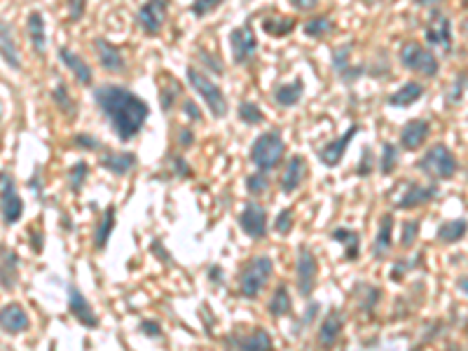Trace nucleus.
Instances as JSON below:
<instances>
[{
    "instance_id": "nucleus-1",
    "label": "nucleus",
    "mask_w": 468,
    "mask_h": 351,
    "mask_svg": "<svg viewBox=\"0 0 468 351\" xmlns=\"http://www.w3.org/2000/svg\"><path fill=\"white\" fill-rule=\"evenodd\" d=\"M96 108L106 115L110 129L122 143H129L143 132L145 120L150 117V106L143 96L120 84H101L94 87Z\"/></svg>"
},
{
    "instance_id": "nucleus-2",
    "label": "nucleus",
    "mask_w": 468,
    "mask_h": 351,
    "mask_svg": "<svg viewBox=\"0 0 468 351\" xmlns=\"http://www.w3.org/2000/svg\"><path fill=\"white\" fill-rule=\"evenodd\" d=\"M415 166L422 171V174L433 178V181H452L459 171L457 157H454V152L449 150L445 143L431 145Z\"/></svg>"
},
{
    "instance_id": "nucleus-3",
    "label": "nucleus",
    "mask_w": 468,
    "mask_h": 351,
    "mask_svg": "<svg viewBox=\"0 0 468 351\" xmlns=\"http://www.w3.org/2000/svg\"><path fill=\"white\" fill-rule=\"evenodd\" d=\"M283 155H286V143H283L281 134L276 129L260 134L255 143L251 145V162L255 164L258 171H264V174L276 169L283 162Z\"/></svg>"
},
{
    "instance_id": "nucleus-4",
    "label": "nucleus",
    "mask_w": 468,
    "mask_h": 351,
    "mask_svg": "<svg viewBox=\"0 0 468 351\" xmlns=\"http://www.w3.org/2000/svg\"><path fill=\"white\" fill-rule=\"evenodd\" d=\"M186 75H188L190 87H192L197 91V96L204 101V106L211 110V115L213 117H225L230 108H227V98L223 94V89H220L204 71L195 69V66H188Z\"/></svg>"
},
{
    "instance_id": "nucleus-5",
    "label": "nucleus",
    "mask_w": 468,
    "mask_h": 351,
    "mask_svg": "<svg viewBox=\"0 0 468 351\" xmlns=\"http://www.w3.org/2000/svg\"><path fill=\"white\" fill-rule=\"evenodd\" d=\"M274 262L267 255H258L253 260L246 262V267L239 274V291L244 298H258L262 293V288L267 286V281L272 279Z\"/></svg>"
},
{
    "instance_id": "nucleus-6",
    "label": "nucleus",
    "mask_w": 468,
    "mask_h": 351,
    "mask_svg": "<svg viewBox=\"0 0 468 351\" xmlns=\"http://www.w3.org/2000/svg\"><path fill=\"white\" fill-rule=\"evenodd\" d=\"M398 57H400L403 69H408L412 73H420L424 78L438 75V69H440L438 57H435L429 47L420 45V42H405V45L400 47Z\"/></svg>"
},
{
    "instance_id": "nucleus-7",
    "label": "nucleus",
    "mask_w": 468,
    "mask_h": 351,
    "mask_svg": "<svg viewBox=\"0 0 468 351\" xmlns=\"http://www.w3.org/2000/svg\"><path fill=\"white\" fill-rule=\"evenodd\" d=\"M424 38H426L429 45L440 47L442 52L449 54L452 52V21L445 12H440V8L429 12V21L426 28H424Z\"/></svg>"
},
{
    "instance_id": "nucleus-8",
    "label": "nucleus",
    "mask_w": 468,
    "mask_h": 351,
    "mask_svg": "<svg viewBox=\"0 0 468 351\" xmlns=\"http://www.w3.org/2000/svg\"><path fill=\"white\" fill-rule=\"evenodd\" d=\"M166 17H169V0H145L136 15V24L145 35H157L164 28Z\"/></svg>"
},
{
    "instance_id": "nucleus-9",
    "label": "nucleus",
    "mask_w": 468,
    "mask_h": 351,
    "mask_svg": "<svg viewBox=\"0 0 468 351\" xmlns=\"http://www.w3.org/2000/svg\"><path fill=\"white\" fill-rule=\"evenodd\" d=\"M230 52L237 66H246L258 54V38L249 24L234 28L230 33Z\"/></svg>"
},
{
    "instance_id": "nucleus-10",
    "label": "nucleus",
    "mask_w": 468,
    "mask_h": 351,
    "mask_svg": "<svg viewBox=\"0 0 468 351\" xmlns=\"http://www.w3.org/2000/svg\"><path fill=\"white\" fill-rule=\"evenodd\" d=\"M0 211H3V220L8 225L19 223L24 213V201L17 195L15 181L10 174H0Z\"/></svg>"
},
{
    "instance_id": "nucleus-11",
    "label": "nucleus",
    "mask_w": 468,
    "mask_h": 351,
    "mask_svg": "<svg viewBox=\"0 0 468 351\" xmlns=\"http://www.w3.org/2000/svg\"><path fill=\"white\" fill-rule=\"evenodd\" d=\"M316 279H318V262L316 255L312 253V249L307 246H300L298 251V288L303 298H309L312 291L316 288Z\"/></svg>"
},
{
    "instance_id": "nucleus-12",
    "label": "nucleus",
    "mask_w": 468,
    "mask_h": 351,
    "mask_svg": "<svg viewBox=\"0 0 468 351\" xmlns=\"http://www.w3.org/2000/svg\"><path fill=\"white\" fill-rule=\"evenodd\" d=\"M359 132H361L359 125H351L340 138L328 141V143H325L321 150H318V162H321L323 166H328V169H335V166H340L344 152H347V147L351 145V141H354V136Z\"/></svg>"
},
{
    "instance_id": "nucleus-13",
    "label": "nucleus",
    "mask_w": 468,
    "mask_h": 351,
    "mask_svg": "<svg viewBox=\"0 0 468 351\" xmlns=\"http://www.w3.org/2000/svg\"><path fill=\"white\" fill-rule=\"evenodd\" d=\"M239 225H242V230L249 234V237L264 239L267 237V211H264L260 204L251 201V204H246L242 215H239Z\"/></svg>"
},
{
    "instance_id": "nucleus-14",
    "label": "nucleus",
    "mask_w": 468,
    "mask_h": 351,
    "mask_svg": "<svg viewBox=\"0 0 468 351\" xmlns=\"http://www.w3.org/2000/svg\"><path fill=\"white\" fill-rule=\"evenodd\" d=\"M431 134V122L424 120V117H415V120L405 122L403 129H400V145H403V150H420V147L426 143Z\"/></svg>"
},
{
    "instance_id": "nucleus-15",
    "label": "nucleus",
    "mask_w": 468,
    "mask_h": 351,
    "mask_svg": "<svg viewBox=\"0 0 468 351\" xmlns=\"http://www.w3.org/2000/svg\"><path fill=\"white\" fill-rule=\"evenodd\" d=\"M94 52H96L98 64H101V69L106 73L117 75V73L127 71V64H125L122 52L113 45V42H108L106 38H94Z\"/></svg>"
},
{
    "instance_id": "nucleus-16",
    "label": "nucleus",
    "mask_w": 468,
    "mask_h": 351,
    "mask_svg": "<svg viewBox=\"0 0 468 351\" xmlns=\"http://www.w3.org/2000/svg\"><path fill=\"white\" fill-rule=\"evenodd\" d=\"M59 59H61V64L73 73V78H75L82 87H91V84H94V71H91V66L80 57V54H75L69 47H61Z\"/></svg>"
},
{
    "instance_id": "nucleus-17",
    "label": "nucleus",
    "mask_w": 468,
    "mask_h": 351,
    "mask_svg": "<svg viewBox=\"0 0 468 351\" xmlns=\"http://www.w3.org/2000/svg\"><path fill=\"white\" fill-rule=\"evenodd\" d=\"M307 174H309L307 159L303 155H293L291 162H288L286 169H283V176H281V190H283V195L295 192V190H298L305 183Z\"/></svg>"
},
{
    "instance_id": "nucleus-18",
    "label": "nucleus",
    "mask_w": 468,
    "mask_h": 351,
    "mask_svg": "<svg viewBox=\"0 0 468 351\" xmlns=\"http://www.w3.org/2000/svg\"><path fill=\"white\" fill-rule=\"evenodd\" d=\"M69 309L82 325H87V328H98V316L94 314V309H91L89 300L84 298L75 286H69Z\"/></svg>"
},
{
    "instance_id": "nucleus-19",
    "label": "nucleus",
    "mask_w": 468,
    "mask_h": 351,
    "mask_svg": "<svg viewBox=\"0 0 468 351\" xmlns=\"http://www.w3.org/2000/svg\"><path fill=\"white\" fill-rule=\"evenodd\" d=\"M28 314L24 312L21 305L12 303V305H5L3 309H0V330L3 332H10V335H19V332L28 330Z\"/></svg>"
},
{
    "instance_id": "nucleus-20",
    "label": "nucleus",
    "mask_w": 468,
    "mask_h": 351,
    "mask_svg": "<svg viewBox=\"0 0 468 351\" xmlns=\"http://www.w3.org/2000/svg\"><path fill=\"white\" fill-rule=\"evenodd\" d=\"M98 164H101L106 171H110V174L125 176L136 166V155H134V152H115V150H106V147H103L101 157H98Z\"/></svg>"
},
{
    "instance_id": "nucleus-21",
    "label": "nucleus",
    "mask_w": 468,
    "mask_h": 351,
    "mask_svg": "<svg viewBox=\"0 0 468 351\" xmlns=\"http://www.w3.org/2000/svg\"><path fill=\"white\" fill-rule=\"evenodd\" d=\"M424 94H426V87H424L422 82L410 80V82H405L398 91H393L386 103H389L391 108H410V106H415Z\"/></svg>"
},
{
    "instance_id": "nucleus-22",
    "label": "nucleus",
    "mask_w": 468,
    "mask_h": 351,
    "mask_svg": "<svg viewBox=\"0 0 468 351\" xmlns=\"http://www.w3.org/2000/svg\"><path fill=\"white\" fill-rule=\"evenodd\" d=\"M435 195H438V188L435 186H420V183H412L408 188V192L396 201V206L398 208H417L422 204H429Z\"/></svg>"
},
{
    "instance_id": "nucleus-23",
    "label": "nucleus",
    "mask_w": 468,
    "mask_h": 351,
    "mask_svg": "<svg viewBox=\"0 0 468 351\" xmlns=\"http://www.w3.org/2000/svg\"><path fill=\"white\" fill-rule=\"evenodd\" d=\"M19 258H17L15 251L0 249V286L5 291H12L17 286V279H19Z\"/></svg>"
},
{
    "instance_id": "nucleus-24",
    "label": "nucleus",
    "mask_w": 468,
    "mask_h": 351,
    "mask_svg": "<svg viewBox=\"0 0 468 351\" xmlns=\"http://www.w3.org/2000/svg\"><path fill=\"white\" fill-rule=\"evenodd\" d=\"M26 33L28 40L33 45V52L42 57L47 49V30H45V19H42L40 12H30L28 19H26Z\"/></svg>"
},
{
    "instance_id": "nucleus-25",
    "label": "nucleus",
    "mask_w": 468,
    "mask_h": 351,
    "mask_svg": "<svg viewBox=\"0 0 468 351\" xmlns=\"http://www.w3.org/2000/svg\"><path fill=\"white\" fill-rule=\"evenodd\" d=\"M342 325H344V316L337 309H332L328 316H325L323 325L318 328V347L330 349L332 344L337 342V337H340Z\"/></svg>"
},
{
    "instance_id": "nucleus-26",
    "label": "nucleus",
    "mask_w": 468,
    "mask_h": 351,
    "mask_svg": "<svg viewBox=\"0 0 468 351\" xmlns=\"http://www.w3.org/2000/svg\"><path fill=\"white\" fill-rule=\"evenodd\" d=\"M0 57L8 61V66H12L15 71H21V57L15 38H12V26L5 21H0Z\"/></svg>"
},
{
    "instance_id": "nucleus-27",
    "label": "nucleus",
    "mask_w": 468,
    "mask_h": 351,
    "mask_svg": "<svg viewBox=\"0 0 468 351\" xmlns=\"http://www.w3.org/2000/svg\"><path fill=\"white\" fill-rule=\"evenodd\" d=\"M303 94H305L303 78H295L293 82L279 84V87L274 89V101L279 103L281 108H293V106H298V103L303 101Z\"/></svg>"
},
{
    "instance_id": "nucleus-28",
    "label": "nucleus",
    "mask_w": 468,
    "mask_h": 351,
    "mask_svg": "<svg viewBox=\"0 0 468 351\" xmlns=\"http://www.w3.org/2000/svg\"><path fill=\"white\" fill-rule=\"evenodd\" d=\"M234 347L237 351H274V342L267 330L258 328L253 335L234 337Z\"/></svg>"
},
{
    "instance_id": "nucleus-29",
    "label": "nucleus",
    "mask_w": 468,
    "mask_h": 351,
    "mask_svg": "<svg viewBox=\"0 0 468 351\" xmlns=\"http://www.w3.org/2000/svg\"><path fill=\"white\" fill-rule=\"evenodd\" d=\"M332 239L344 246V260H349V262L359 260V253H361V237H359V232L349 230V227H340V230L332 232Z\"/></svg>"
},
{
    "instance_id": "nucleus-30",
    "label": "nucleus",
    "mask_w": 468,
    "mask_h": 351,
    "mask_svg": "<svg viewBox=\"0 0 468 351\" xmlns=\"http://www.w3.org/2000/svg\"><path fill=\"white\" fill-rule=\"evenodd\" d=\"M295 26H298V21H295L293 17L272 15V17H264L262 19V30L267 35H272V38H286V35L293 33Z\"/></svg>"
},
{
    "instance_id": "nucleus-31",
    "label": "nucleus",
    "mask_w": 468,
    "mask_h": 351,
    "mask_svg": "<svg viewBox=\"0 0 468 351\" xmlns=\"http://www.w3.org/2000/svg\"><path fill=\"white\" fill-rule=\"evenodd\" d=\"M391 232H393V215L386 213L379 223L377 239H375V246H372V253L375 258H379V260L391 251Z\"/></svg>"
},
{
    "instance_id": "nucleus-32",
    "label": "nucleus",
    "mask_w": 468,
    "mask_h": 351,
    "mask_svg": "<svg viewBox=\"0 0 468 351\" xmlns=\"http://www.w3.org/2000/svg\"><path fill=\"white\" fill-rule=\"evenodd\" d=\"M291 307H293L291 293H288V288H286V286H279V288H276V291H274L272 300H269L267 312H269V316L281 318V316H286V314L291 312Z\"/></svg>"
},
{
    "instance_id": "nucleus-33",
    "label": "nucleus",
    "mask_w": 468,
    "mask_h": 351,
    "mask_svg": "<svg viewBox=\"0 0 468 351\" xmlns=\"http://www.w3.org/2000/svg\"><path fill=\"white\" fill-rule=\"evenodd\" d=\"M52 101H54V106H57L66 117H75L78 115V103L73 101L71 91H69V87H66L64 82H59L57 87L52 89Z\"/></svg>"
},
{
    "instance_id": "nucleus-34",
    "label": "nucleus",
    "mask_w": 468,
    "mask_h": 351,
    "mask_svg": "<svg viewBox=\"0 0 468 351\" xmlns=\"http://www.w3.org/2000/svg\"><path fill=\"white\" fill-rule=\"evenodd\" d=\"M113 227H115V206H108L106 213H103V218H101V223H98V227H96V237H94V249L96 251L106 249Z\"/></svg>"
},
{
    "instance_id": "nucleus-35",
    "label": "nucleus",
    "mask_w": 468,
    "mask_h": 351,
    "mask_svg": "<svg viewBox=\"0 0 468 351\" xmlns=\"http://www.w3.org/2000/svg\"><path fill=\"white\" fill-rule=\"evenodd\" d=\"M464 234H466V220L464 218L447 220V223H442L438 227V242L454 244V242H459V239H464Z\"/></svg>"
},
{
    "instance_id": "nucleus-36",
    "label": "nucleus",
    "mask_w": 468,
    "mask_h": 351,
    "mask_svg": "<svg viewBox=\"0 0 468 351\" xmlns=\"http://www.w3.org/2000/svg\"><path fill=\"white\" fill-rule=\"evenodd\" d=\"M332 26H335V24H332V19L330 17H314V19H309L303 26V30H305V35L307 38H314V40H321V38H325V35L330 33L332 30Z\"/></svg>"
},
{
    "instance_id": "nucleus-37",
    "label": "nucleus",
    "mask_w": 468,
    "mask_h": 351,
    "mask_svg": "<svg viewBox=\"0 0 468 351\" xmlns=\"http://www.w3.org/2000/svg\"><path fill=\"white\" fill-rule=\"evenodd\" d=\"M239 120L244 122V125H249V127H258V125H262L264 122V113H262V108L258 106V103H253V101H242L239 103Z\"/></svg>"
},
{
    "instance_id": "nucleus-38",
    "label": "nucleus",
    "mask_w": 468,
    "mask_h": 351,
    "mask_svg": "<svg viewBox=\"0 0 468 351\" xmlns=\"http://www.w3.org/2000/svg\"><path fill=\"white\" fill-rule=\"evenodd\" d=\"M398 166V147L393 143L381 145V157H379V171L381 174H393V169Z\"/></svg>"
},
{
    "instance_id": "nucleus-39",
    "label": "nucleus",
    "mask_w": 468,
    "mask_h": 351,
    "mask_svg": "<svg viewBox=\"0 0 468 351\" xmlns=\"http://www.w3.org/2000/svg\"><path fill=\"white\" fill-rule=\"evenodd\" d=\"M87 174H89V164L87 162H78V164H73L71 166V171H69V188L73 190V192H80L82 190V186H84V181H87Z\"/></svg>"
},
{
    "instance_id": "nucleus-40",
    "label": "nucleus",
    "mask_w": 468,
    "mask_h": 351,
    "mask_svg": "<svg viewBox=\"0 0 468 351\" xmlns=\"http://www.w3.org/2000/svg\"><path fill=\"white\" fill-rule=\"evenodd\" d=\"M246 190H249L251 195H264L269 190V176L264 174V171H255V174H251L246 178Z\"/></svg>"
},
{
    "instance_id": "nucleus-41",
    "label": "nucleus",
    "mask_w": 468,
    "mask_h": 351,
    "mask_svg": "<svg viewBox=\"0 0 468 351\" xmlns=\"http://www.w3.org/2000/svg\"><path fill=\"white\" fill-rule=\"evenodd\" d=\"M181 91H183V87L176 82V80H171V82L162 84V89H159V98H162V108L166 110V113L171 110V106H174V101L178 98Z\"/></svg>"
},
{
    "instance_id": "nucleus-42",
    "label": "nucleus",
    "mask_w": 468,
    "mask_h": 351,
    "mask_svg": "<svg viewBox=\"0 0 468 351\" xmlns=\"http://www.w3.org/2000/svg\"><path fill=\"white\" fill-rule=\"evenodd\" d=\"M225 0H195L192 5H190V15L197 17V19H204L211 12H215L223 5Z\"/></svg>"
},
{
    "instance_id": "nucleus-43",
    "label": "nucleus",
    "mask_w": 468,
    "mask_h": 351,
    "mask_svg": "<svg viewBox=\"0 0 468 351\" xmlns=\"http://www.w3.org/2000/svg\"><path fill=\"white\" fill-rule=\"evenodd\" d=\"M464 89H466V71H461L459 75L454 78L452 89H449V94H447L449 106H461V101H464Z\"/></svg>"
},
{
    "instance_id": "nucleus-44",
    "label": "nucleus",
    "mask_w": 468,
    "mask_h": 351,
    "mask_svg": "<svg viewBox=\"0 0 468 351\" xmlns=\"http://www.w3.org/2000/svg\"><path fill=\"white\" fill-rule=\"evenodd\" d=\"M417 237H420V220H405L403 232H400V246L410 249V246H415Z\"/></svg>"
},
{
    "instance_id": "nucleus-45",
    "label": "nucleus",
    "mask_w": 468,
    "mask_h": 351,
    "mask_svg": "<svg viewBox=\"0 0 468 351\" xmlns=\"http://www.w3.org/2000/svg\"><path fill=\"white\" fill-rule=\"evenodd\" d=\"M351 49H354V45H342V47L332 49V71H335L337 75H340V73L349 66Z\"/></svg>"
},
{
    "instance_id": "nucleus-46",
    "label": "nucleus",
    "mask_w": 468,
    "mask_h": 351,
    "mask_svg": "<svg viewBox=\"0 0 468 351\" xmlns=\"http://www.w3.org/2000/svg\"><path fill=\"white\" fill-rule=\"evenodd\" d=\"M73 143H75L78 147H82L84 152H96L101 150V141L94 138L91 134H75L73 136Z\"/></svg>"
},
{
    "instance_id": "nucleus-47",
    "label": "nucleus",
    "mask_w": 468,
    "mask_h": 351,
    "mask_svg": "<svg viewBox=\"0 0 468 351\" xmlns=\"http://www.w3.org/2000/svg\"><path fill=\"white\" fill-rule=\"evenodd\" d=\"M291 227H293V208H283L274 220V230L279 234H288Z\"/></svg>"
},
{
    "instance_id": "nucleus-48",
    "label": "nucleus",
    "mask_w": 468,
    "mask_h": 351,
    "mask_svg": "<svg viewBox=\"0 0 468 351\" xmlns=\"http://www.w3.org/2000/svg\"><path fill=\"white\" fill-rule=\"evenodd\" d=\"M372 147H363V155H361V162H359V169H356V174L361 178L370 176L372 174Z\"/></svg>"
},
{
    "instance_id": "nucleus-49",
    "label": "nucleus",
    "mask_w": 468,
    "mask_h": 351,
    "mask_svg": "<svg viewBox=\"0 0 468 351\" xmlns=\"http://www.w3.org/2000/svg\"><path fill=\"white\" fill-rule=\"evenodd\" d=\"M84 10H87V0H69V19L71 21L82 19Z\"/></svg>"
},
{
    "instance_id": "nucleus-50",
    "label": "nucleus",
    "mask_w": 468,
    "mask_h": 351,
    "mask_svg": "<svg viewBox=\"0 0 468 351\" xmlns=\"http://www.w3.org/2000/svg\"><path fill=\"white\" fill-rule=\"evenodd\" d=\"M171 164H174V174L183 176V178H190V176H192V169H190V164L186 162V157L174 155V157H171Z\"/></svg>"
},
{
    "instance_id": "nucleus-51",
    "label": "nucleus",
    "mask_w": 468,
    "mask_h": 351,
    "mask_svg": "<svg viewBox=\"0 0 468 351\" xmlns=\"http://www.w3.org/2000/svg\"><path fill=\"white\" fill-rule=\"evenodd\" d=\"M141 332L147 335V337H159V335H162V328H159L157 321H143V323H141Z\"/></svg>"
},
{
    "instance_id": "nucleus-52",
    "label": "nucleus",
    "mask_w": 468,
    "mask_h": 351,
    "mask_svg": "<svg viewBox=\"0 0 468 351\" xmlns=\"http://www.w3.org/2000/svg\"><path fill=\"white\" fill-rule=\"evenodd\" d=\"M291 5L298 12H312L318 8V0H291Z\"/></svg>"
},
{
    "instance_id": "nucleus-53",
    "label": "nucleus",
    "mask_w": 468,
    "mask_h": 351,
    "mask_svg": "<svg viewBox=\"0 0 468 351\" xmlns=\"http://www.w3.org/2000/svg\"><path fill=\"white\" fill-rule=\"evenodd\" d=\"M183 110L192 122H201V110L195 106V101H183Z\"/></svg>"
},
{
    "instance_id": "nucleus-54",
    "label": "nucleus",
    "mask_w": 468,
    "mask_h": 351,
    "mask_svg": "<svg viewBox=\"0 0 468 351\" xmlns=\"http://www.w3.org/2000/svg\"><path fill=\"white\" fill-rule=\"evenodd\" d=\"M192 138H195L192 129H186V127L178 129V141H181V145H183V147H190V145H192V143H195Z\"/></svg>"
},
{
    "instance_id": "nucleus-55",
    "label": "nucleus",
    "mask_w": 468,
    "mask_h": 351,
    "mask_svg": "<svg viewBox=\"0 0 468 351\" xmlns=\"http://www.w3.org/2000/svg\"><path fill=\"white\" fill-rule=\"evenodd\" d=\"M442 0H415V5H422V8H429V10H435L440 8Z\"/></svg>"
},
{
    "instance_id": "nucleus-56",
    "label": "nucleus",
    "mask_w": 468,
    "mask_h": 351,
    "mask_svg": "<svg viewBox=\"0 0 468 351\" xmlns=\"http://www.w3.org/2000/svg\"><path fill=\"white\" fill-rule=\"evenodd\" d=\"M366 5H389V3H396V0H363Z\"/></svg>"
},
{
    "instance_id": "nucleus-57",
    "label": "nucleus",
    "mask_w": 468,
    "mask_h": 351,
    "mask_svg": "<svg viewBox=\"0 0 468 351\" xmlns=\"http://www.w3.org/2000/svg\"><path fill=\"white\" fill-rule=\"evenodd\" d=\"M215 279H223V272H220V267H211V281H215Z\"/></svg>"
},
{
    "instance_id": "nucleus-58",
    "label": "nucleus",
    "mask_w": 468,
    "mask_h": 351,
    "mask_svg": "<svg viewBox=\"0 0 468 351\" xmlns=\"http://www.w3.org/2000/svg\"><path fill=\"white\" fill-rule=\"evenodd\" d=\"M0 117H3V103H0Z\"/></svg>"
},
{
    "instance_id": "nucleus-59",
    "label": "nucleus",
    "mask_w": 468,
    "mask_h": 351,
    "mask_svg": "<svg viewBox=\"0 0 468 351\" xmlns=\"http://www.w3.org/2000/svg\"><path fill=\"white\" fill-rule=\"evenodd\" d=\"M415 351H420V349H415Z\"/></svg>"
}]
</instances>
